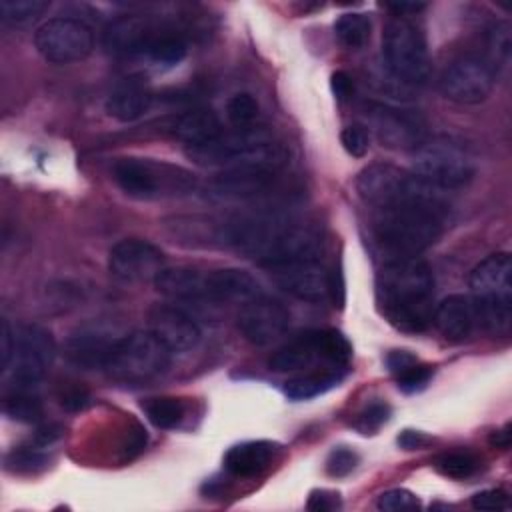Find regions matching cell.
I'll return each instance as SVG.
<instances>
[{"label": "cell", "mask_w": 512, "mask_h": 512, "mask_svg": "<svg viewBox=\"0 0 512 512\" xmlns=\"http://www.w3.org/2000/svg\"><path fill=\"white\" fill-rule=\"evenodd\" d=\"M378 306L384 318L408 334L424 332L434 314V276L420 258L390 260L376 280Z\"/></svg>", "instance_id": "2"}, {"label": "cell", "mask_w": 512, "mask_h": 512, "mask_svg": "<svg viewBox=\"0 0 512 512\" xmlns=\"http://www.w3.org/2000/svg\"><path fill=\"white\" fill-rule=\"evenodd\" d=\"M444 218L446 204L442 194L380 208L372 222L374 242L386 262L418 258L440 238Z\"/></svg>", "instance_id": "3"}, {"label": "cell", "mask_w": 512, "mask_h": 512, "mask_svg": "<svg viewBox=\"0 0 512 512\" xmlns=\"http://www.w3.org/2000/svg\"><path fill=\"white\" fill-rule=\"evenodd\" d=\"M186 50H188L186 40H184L180 34H176L174 30L164 28V30L154 38V42L148 46V50H146L144 56H146L150 62H154V64H158V66H162V68H172V66H176L178 62L184 60Z\"/></svg>", "instance_id": "30"}, {"label": "cell", "mask_w": 512, "mask_h": 512, "mask_svg": "<svg viewBox=\"0 0 512 512\" xmlns=\"http://www.w3.org/2000/svg\"><path fill=\"white\" fill-rule=\"evenodd\" d=\"M272 272L274 282L288 292L290 296L304 300V302H322L330 296L328 286V272L318 260H298L286 262L274 268Z\"/></svg>", "instance_id": "19"}, {"label": "cell", "mask_w": 512, "mask_h": 512, "mask_svg": "<svg viewBox=\"0 0 512 512\" xmlns=\"http://www.w3.org/2000/svg\"><path fill=\"white\" fill-rule=\"evenodd\" d=\"M280 164L272 160H250L224 168L212 180V194L224 200L256 198L274 186Z\"/></svg>", "instance_id": "15"}, {"label": "cell", "mask_w": 512, "mask_h": 512, "mask_svg": "<svg viewBox=\"0 0 512 512\" xmlns=\"http://www.w3.org/2000/svg\"><path fill=\"white\" fill-rule=\"evenodd\" d=\"M510 58V32L506 24H498L488 34V62L496 70V66H504Z\"/></svg>", "instance_id": "39"}, {"label": "cell", "mask_w": 512, "mask_h": 512, "mask_svg": "<svg viewBox=\"0 0 512 512\" xmlns=\"http://www.w3.org/2000/svg\"><path fill=\"white\" fill-rule=\"evenodd\" d=\"M290 326L288 308L266 296H256L246 302L238 314L240 334L254 346H270Z\"/></svg>", "instance_id": "17"}, {"label": "cell", "mask_w": 512, "mask_h": 512, "mask_svg": "<svg viewBox=\"0 0 512 512\" xmlns=\"http://www.w3.org/2000/svg\"><path fill=\"white\" fill-rule=\"evenodd\" d=\"M152 106V94L148 88L130 78L114 88L106 100V112L118 122H134L144 116Z\"/></svg>", "instance_id": "26"}, {"label": "cell", "mask_w": 512, "mask_h": 512, "mask_svg": "<svg viewBox=\"0 0 512 512\" xmlns=\"http://www.w3.org/2000/svg\"><path fill=\"white\" fill-rule=\"evenodd\" d=\"M56 358V342L48 328L38 324H22L16 328L14 352L10 366L14 384L36 386L50 370Z\"/></svg>", "instance_id": "13"}, {"label": "cell", "mask_w": 512, "mask_h": 512, "mask_svg": "<svg viewBox=\"0 0 512 512\" xmlns=\"http://www.w3.org/2000/svg\"><path fill=\"white\" fill-rule=\"evenodd\" d=\"M352 360V344L348 338L334 330H308L296 336L292 342L278 348L268 364L276 372H296L312 368L316 362H322L326 368L348 370Z\"/></svg>", "instance_id": "8"}, {"label": "cell", "mask_w": 512, "mask_h": 512, "mask_svg": "<svg viewBox=\"0 0 512 512\" xmlns=\"http://www.w3.org/2000/svg\"><path fill=\"white\" fill-rule=\"evenodd\" d=\"M156 290L176 302H190V300H206L204 290V272L190 268V266H176L164 268L156 280Z\"/></svg>", "instance_id": "25"}, {"label": "cell", "mask_w": 512, "mask_h": 512, "mask_svg": "<svg viewBox=\"0 0 512 512\" xmlns=\"http://www.w3.org/2000/svg\"><path fill=\"white\" fill-rule=\"evenodd\" d=\"M356 190L374 210L442 194V190L430 186L414 172L384 162L362 168L356 178Z\"/></svg>", "instance_id": "10"}, {"label": "cell", "mask_w": 512, "mask_h": 512, "mask_svg": "<svg viewBox=\"0 0 512 512\" xmlns=\"http://www.w3.org/2000/svg\"><path fill=\"white\" fill-rule=\"evenodd\" d=\"M474 308L472 300L462 294H450L446 296L432 314V322L436 324L438 332L446 340H464L472 332L474 324Z\"/></svg>", "instance_id": "24"}, {"label": "cell", "mask_w": 512, "mask_h": 512, "mask_svg": "<svg viewBox=\"0 0 512 512\" xmlns=\"http://www.w3.org/2000/svg\"><path fill=\"white\" fill-rule=\"evenodd\" d=\"M4 412L8 418L24 424L38 422L44 416V404L34 392V386L16 384L4 400Z\"/></svg>", "instance_id": "29"}, {"label": "cell", "mask_w": 512, "mask_h": 512, "mask_svg": "<svg viewBox=\"0 0 512 512\" xmlns=\"http://www.w3.org/2000/svg\"><path fill=\"white\" fill-rule=\"evenodd\" d=\"M172 134L188 144H198L222 134V122L210 108H192L172 122Z\"/></svg>", "instance_id": "27"}, {"label": "cell", "mask_w": 512, "mask_h": 512, "mask_svg": "<svg viewBox=\"0 0 512 512\" xmlns=\"http://www.w3.org/2000/svg\"><path fill=\"white\" fill-rule=\"evenodd\" d=\"M150 332H154L164 346L174 352L192 350L200 342L198 322L176 304H156L148 312Z\"/></svg>", "instance_id": "20"}, {"label": "cell", "mask_w": 512, "mask_h": 512, "mask_svg": "<svg viewBox=\"0 0 512 512\" xmlns=\"http://www.w3.org/2000/svg\"><path fill=\"white\" fill-rule=\"evenodd\" d=\"M116 340L100 326H84L68 336L64 352L80 368H104Z\"/></svg>", "instance_id": "22"}, {"label": "cell", "mask_w": 512, "mask_h": 512, "mask_svg": "<svg viewBox=\"0 0 512 512\" xmlns=\"http://www.w3.org/2000/svg\"><path fill=\"white\" fill-rule=\"evenodd\" d=\"M420 360L412 354V352H408V350H392V352H388V356H386V368L390 370V374H394V376H398L400 372H404V370H408L410 366H414V364H418Z\"/></svg>", "instance_id": "45"}, {"label": "cell", "mask_w": 512, "mask_h": 512, "mask_svg": "<svg viewBox=\"0 0 512 512\" xmlns=\"http://www.w3.org/2000/svg\"><path fill=\"white\" fill-rule=\"evenodd\" d=\"M206 300L210 302H250L260 296V284L242 268H214L204 272Z\"/></svg>", "instance_id": "21"}, {"label": "cell", "mask_w": 512, "mask_h": 512, "mask_svg": "<svg viewBox=\"0 0 512 512\" xmlns=\"http://www.w3.org/2000/svg\"><path fill=\"white\" fill-rule=\"evenodd\" d=\"M162 30L148 16L126 14L106 26L102 46L112 56H144Z\"/></svg>", "instance_id": "18"}, {"label": "cell", "mask_w": 512, "mask_h": 512, "mask_svg": "<svg viewBox=\"0 0 512 512\" xmlns=\"http://www.w3.org/2000/svg\"><path fill=\"white\" fill-rule=\"evenodd\" d=\"M166 268V258L158 246L140 238H124L110 248L108 270L122 284L156 280Z\"/></svg>", "instance_id": "14"}, {"label": "cell", "mask_w": 512, "mask_h": 512, "mask_svg": "<svg viewBox=\"0 0 512 512\" xmlns=\"http://www.w3.org/2000/svg\"><path fill=\"white\" fill-rule=\"evenodd\" d=\"M414 174L444 192L466 186L476 174V164L462 142L438 136L414 150Z\"/></svg>", "instance_id": "9"}, {"label": "cell", "mask_w": 512, "mask_h": 512, "mask_svg": "<svg viewBox=\"0 0 512 512\" xmlns=\"http://www.w3.org/2000/svg\"><path fill=\"white\" fill-rule=\"evenodd\" d=\"M46 466H48V456L38 452L36 448H14L6 456V468L10 472L32 474V472H40Z\"/></svg>", "instance_id": "36"}, {"label": "cell", "mask_w": 512, "mask_h": 512, "mask_svg": "<svg viewBox=\"0 0 512 512\" xmlns=\"http://www.w3.org/2000/svg\"><path fill=\"white\" fill-rule=\"evenodd\" d=\"M376 508L384 512H406L420 508V500L416 494H412L406 488H392L378 496Z\"/></svg>", "instance_id": "37"}, {"label": "cell", "mask_w": 512, "mask_h": 512, "mask_svg": "<svg viewBox=\"0 0 512 512\" xmlns=\"http://www.w3.org/2000/svg\"><path fill=\"white\" fill-rule=\"evenodd\" d=\"M368 122L378 140L394 150H416L426 138V122L412 110L370 104Z\"/></svg>", "instance_id": "16"}, {"label": "cell", "mask_w": 512, "mask_h": 512, "mask_svg": "<svg viewBox=\"0 0 512 512\" xmlns=\"http://www.w3.org/2000/svg\"><path fill=\"white\" fill-rule=\"evenodd\" d=\"M358 464V454L346 446L334 448L326 458V472L334 478H342L350 474Z\"/></svg>", "instance_id": "42"}, {"label": "cell", "mask_w": 512, "mask_h": 512, "mask_svg": "<svg viewBox=\"0 0 512 512\" xmlns=\"http://www.w3.org/2000/svg\"><path fill=\"white\" fill-rule=\"evenodd\" d=\"M394 378H396L398 390H402L404 394H414V392H420L428 386V382L432 378V366L418 362V364L410 366L408 370L400 372Z\"/></svg>", "instance_id": "40"}, {"label": "cell", "mask_w": 512, "mask_h": 512, "mask_svg": "<svg viewBox=\"0 0 512 512\" xmlns=\"http://www.w3.org/2000/svg\"><path fill=\"white\" fill-rule=\"evenodd\" d=\"M14 336L16 330L10 328L8 320L2 322V366L8 368L10 360H12V352H14Z\"/></svg>", "instance_id": "51"}, {"label": "cell", "mask_w": 512, "mask_h": 512, "mask_svg": "<svg viewBox=\"0 0 512 512\" xmlns=\"http://www.w3.org/2000/svg\"><path fill=\"white\" fill-rule=\"evenodd\" d=\"M50 8V2L44 0H2L0 18L8 26H24L34 22Z\"/></svg>", "instance_id": "34"}, {"label": "cell", "mask_w": 512, "mask_h": 512, "mask_svg": "<svg viewBox=\"0 0 512 512\" xmlns=\"http://www.w3.org/2000/svg\"><path fill=\"white\" fill-rule=\"evenodd\" d=\"M218 238L266 268L318 260L322 252V232L314 224L274 212L234 216L220 224Z\"/></svg>", "instance_id": "1"}, {"label": "cell", "mask_w": 512, "mask_h": 512, "mask_svg": "<svg viewBox=\"0 0 512 512\" xmlns=\"http://www.w3.org/2000/svg\"><path fill=\"white\" fill-rule=\"evenodd\" d=\"M340 144L350 156L362 158L370 148V132L366 130V126L350 124L340 132Z\"/></svg>", "instance_id": "41"}, {"label": "cell", "mask_w": 512, "mask_h": 512, "mask_svg": "<svg viewBox=\"0 0 512 512\" xmlns=\"http://www.w3.org/2000/svg\"><path fill=\"white\" fill-rule=\"evenodd\" d=\"M472 508L486 510V512L504 510V508H508V494L504 490H498V488L482 490V492L472 496Z\"/></svg>", "instance_id": "44"}, {"label": "cell", "mask_w": 512, "mask_h": 512, "mask_svg": "<svg viewBox=\"0 0 512 512\" xmlns=\"http://www.w3.org/2000/svg\"><path fill=\"white\" fill-rule=\"evenodd\" d=\"M90 404V396L86 390L82 388H70L62 394V406L66 410H72V412H78V410H84L86 406Z\"/></svg>", "instance_id": "47"}, {"label": "cell", "mask_w": 512, "mask_h": 512, "mask_svg": "<svg viewBox=\"0 0 512 512\" xmlns=\"http://www.w3.org/2000/svg\"><path fill=\"white\" fill-rule=\"evenodd\" d=\"M330 88H332V94L336 96V100H340V102H346V100H350L354 96V82L342 70H336L330 76Z\"/></svg>", "instance_id": "46"}, {"label": "cell", "mask_w": 512, "mask_h": 512, "mask_svg": "<svg viewBox=\"0 0 512 512\" xmlns=\"http://www.w3.org/2000/svg\"><path fill=\"white\" fill-rule=\"evenodd\" d=\"M60 436H62V428H60L58 424H44V426H40V428L34 432L32 442H34V446H38V448H46V446L54 444Z\"/></svg>", "instance_id": "49"}, {"label": "cell", "mask_w": 512, "mask_h": 512, "mask_svg": "<svg viewBox=\"0 0 512 512\" xmlns=\"http://www.w3.org/2000/svg\"><path fill=\"white\" fill-rule=\"evenodd\" d=\"M342 506V498L338 492L334 490H326V488H318L312 490L306 502V508L312 512H334Z\"/></svg>", "instance_id": "43"}, {"label": "cell", "mask_w": 512, "mask_h": 512, "mask_svg": "<svg viewBox=\"0 0 512 512\" xmlns=\"http://www.w3.org/2000/svg\"><path fill=\"white\" fill-rule=\"evenodd\" d=\"M112 178L128 198L146 202L182 198L198 188V178L188 168L140 156L118 158L112 164Z\"/></svg>", "instance_id": "4"}, {"label": "cell", "mask_w": 512, "mask_h": 512, "mask_svg": "<svg viewBox=\"0 0 512 512\" xmlns=\"http://www.w3.org/2000/svg\"><path fill=\"white\" fill-rule=\"evenodd\" d=\"M382 60L388 72L404 84H422L430 74L424 32L408 16H392L382 32Z\"/></svg>", "instance_id": "7"}, {"label": "cell", "mask_w": 512, "mask_h": 512, "mask_svg": "<svg viewBox=\"0 0 512 512\" xmlns=\"http://www.w3.org/2000/svg\"><path fill=\"white\" fill-rule=\"evenodd\" d=\"M172 352L150 330H136L118 338L106 358L104 372L118 382H144L164 374Z\"/></svg>", "instance_id": "6"}, {"label": "cell", "mask_w": 512, "mask_h": 512, "mask_svg": "<svg viewBox=\"0 0 512 512\" xmlns=\"http://www.w3.org/2000/svg\"><path fill=\"white\" fill-rule=\"evenodd\" d=\"M490 444L496 446V448H508L510 446V426H506L502 430H496L490 436Z\"/></svg>", "instance_id": "53"}, {"label": "cell", "mask_w": 512, "mask_h": 512, "mask_svg": "<svg viewBox=\"0 0 512 512\" xmlns=\"http://www.w3.org/2000/svg\"><path fill=\"white\" fill-rule=\"evenodd\" d=\"M258 116V102L248 92L234 94L226 104V118L236 130H248Z\"/></svg>", "instance_id": "35"}, {"label": "cell", "mask_w": 512, "mask_h": 512, "mask_svg": "<svg viewBox=\"0 0 512 512\" xmlns=\"http://www.w3.org/2000/svg\"><path fill=\"white\" fill-rule=\"evenodd\" d=\"M348 370L340 368H322L316 372H308L304 376H296L286 382L284 392L290 400H310L332 388H336Z\"/></svg>", "instance_id": "28"}, {"label": "cell", "mask_w": 512, "mask_h": 512, "mask_svg": "<svg viewBox=\"0 0 512 512\" xmlns=\"http://www.w3.org/2000/svg\"><path fill=\"white\" fill-rule=\"evenodd\" d=\"M496 82L492 64L476 54H466L452 60L440 74L438 88L444 98L458 104L484 102Z\"/></svg>", "instance_id": "12"}, {"label": "cell", "mask_w": 512, "mask_h": 512, "mask_svg": "<svg viewBox=\"0 0 512 512\" xmlns=\"http://www.w3.org/2000/svg\"><path fill=\"white\" fill-rule=\"evenodd\" d=\"M370 20L364 14H356V12H346L342 16H338V20L334 22V36L340 42V46L348 48V50H358L362 48L368 38H370Z\"/></svg>", "instance_id": "31"}, {"label": "cell", "mask_w": 512, "mask_h": 512, "mask_svg": "<svg viewBox=\"0 0 512 512\" xmlns=\"http://www.w3.org/2000/svg\"><path fill=\"white\" fill-rule=\"evenodd\" d=\"M390 406L386 402H372L368 404L354 420V428L360 434H374L376 430H380L382 424L388 422L390 418Z\"/></svg>", "instance_id": "38"}, {"label": "cell", "mask_w": 512, "mask_h": 512, "mask_svg": "<svg viewBox=\"0 0 512 512\" xmlns=\"http://www.w3.org/2000/svg\"><path fill=\"white\" fill-rule=\"evenodd\" d=\"M432 464H434V468L440 474H444L448 478H456V480L470 478L478 470V466H480L478 458L472 452H468V450L442 452V454H438L432 460Z\"/></svg>", "instance_id": "33"}, {"label": "cell", "mask_w": 512, "mask_h": 512, "mask_svg": "<svg viewBox=\"0 0 512 512\" xmlns=\"http://www.w3.org/2000/svg\"><path fill=\"white\" fill-rule=\"evenodd\" d=\"M280 452V444L270 440H248L234 444L224 454V468L228 474L236 478H252L262 474L276 454Z\"/></svg>", "instance_id": "23"}, {"label": "cell", "mask_w": 512, "mask_h": 512, "mask_svg": "<svg viewBox=\"0 0 512 512\" xmlns=\"http://www.w3.org/2000/svg\"><path fill=\"white\" fill-rule=\"evenodd\" d=\"M430 436H426L424 432H418V430H404L400 436H398V444L404 448V450H416V448H424L426 444H430Z\"/></svg>", "instance_id": "50"}, {"label": "cell", "mask_w": 512, "mask_h": 512, "mask_svg": "<svg viewBox=\"0 0 512 512\" xmlns=\"http://www.w3.org/2000/svg\"><path fill=\"white\" fill-rule=\"evenodd\" d=\"M328 286H330V298H332L334 306L342 308L346 290H344V276H342L340 268H334L328 272Z\"/></svg>", "instance_id": "48"}, {"label": "cell", "mask_w": 512, "mask_h": 512, "mask_svg": "<svg viewBox=\"0 0 512 512\" xmlns=\"http://www.w3.org/2000/svg\"><path fill=\"white\" fill-rule=\"evenodd\" d=\"M474 318L490 332H506L512 320V260L496 252L480 260L468 278Z\"/></svg>", "instance_id": "5"}, {"label": "cell", "mask_w": 512, "mask_h": 512, "mask_svg": "<svg viewBox=\"0 0 512 512\" xmlns=\"http://www.w3.org/2000/svg\"><path fill=\"white\" fill-rule=\"evenodd\" d=\"M388 10L394 12V16H406V14H416L420 10L426 8V4H420V2H392V4H386Z\"/></svg>", "instance_id": "52"}, {"label": "cell", "mask_w": 512, "mask_h": 512, "mask_svg": "<svg viewBox=\"0 0 512 512\" xmlns=\"http://www.w3.org/2000/svg\"><path fill=\"white\" fill-rule=\"evenodd\" d=\"M38 54L52 64H72L94 50V32L80 18L58 16L46 20L34 34Z\"/></svg>", "instance_id": "11"}, {"label": "cell", "mask_w": 512, "mask_h": 512, "mask_svg": "<svg viewBox=\"0 0 512 512\" xmlns=\"http://www.w3.org/2000/svg\"><path fill=\"white\" fill-rule=\"evenodd\" d=\"M148 420L156 428H176L184 418V402L172 396H154L142 402Z\"/></svg>", "instance_id": "32"}]
</instances>
